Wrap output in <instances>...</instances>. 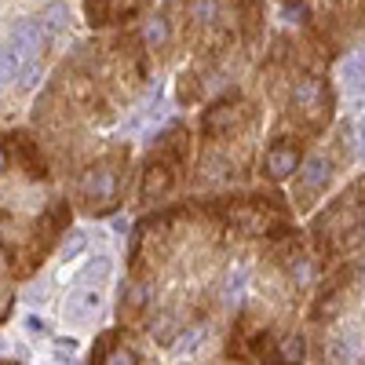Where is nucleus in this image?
Returning a JSON list of instances; mask_svg holds the SVG:
<instances>
[{
	"instance_id": "nucleus-1",
	"label": "nucleus",
	"mask_w": 365,
	"mask_h": 365,
	"mask_svg": "<svg viewBox=\"0 0 365 365\" xmlns=\"http://www.w3.org/2000/svg\"><path fill=\"white\" fill-rule=\"evenodd\" d=\"M329 175H332V165L325 161V158H311L307 165L299 168V182H296V197L299 201H311L325 182H329Z\"/></svg>"
},
{
	"instance_id": "nucleus-2",
	"label": "nucleus",
	"mask_w": 365,
	"mask_h": 365,
	"mask_svg": "<svg viewBox=\"0 0 365 365\" xmlns=\"http://www.w3.org/2000/svg\"><path fill=\"white\" fill-rule=\"evenodd\" d=\"M84 197H99L96 208H110L117 197V175L110 168H96L84 175Z\"/></svg>"
},
{
	"instance_id": "nucleus-3",
	"label": "nucleus",
	"mask_w": 365,
	"mask_h": 365,
	"mask_svg": "<svg viewBox=\"0 0 365 365\" xmlns=\"http://www.w3.org/2000/svg\"><path fill=\"white\" fill-rule=\"evenodd\" d=\"M11 48L19 51V58H37V51H41V26H37V19H19L11 26Z\"/></svg>"
},
{
	"instance_id": "nucleus-4",
	"label": "nucleus",
	"mask_w": 365,
	"mask_h": 365,
	"mask_svg": "<svg viewBox=\"0 0 365 365\" xmlns=\"http://www.w3.org/2000/svg\"><path fill=\"white\" fill-rule=\"evenodd\" d=\"M292 168H299V154H296L292 146L278 143V146H270V150H267L263 172H267L270 179H285V175H292Z\"/></svg>"
},
{
	"instance_id": "nucleus-5",
	"label": "nucleus",
	"mask_w": 365,
	"mask_h": 365,
	"mask_svg": "<svg viewBox=\"0 0 365 365\" xmlns=\"http://www.w3.org/2000/svg\"><path fill=\"white\" fill-rule=\"evenodd\" d=\"M172 187V168L168 165H150L143 179V197H161Z\"/></svg>"
},
{
	"instance_id": "nucleus-6",
	"label": "nucleus",
	"mask_w": 365,
	"mask_h": 365,
	"mask_svg": "<svg viewBox=\"0 0 365 365\" xmlns=\"http://www.w3.org/2000/svg\"><path fill=\"white\" fill-rule=\"evenodd\" d=\"M299 358H303V340L299 336H285L278 344V354L267 358V365H299Z\"/></svg>"
},
{
	"instance_id": "nucleus-7",
	"label": "nucleus",
	"mask_w": 365,
	"mask_h": 365,
	"mask_svg": "<svg viewBox=\"0 0 365 365\" xmlns=\"http://www.w3.org/2000/svg\"><path fill=\"white\" fill-rule=\"evenodd\" d=\"M340 81H347L351 88L365 91V55H351V58H344V66H340Z\"/></svg>"
},
{
	"instance_id": "nucleus-8",
	"label": "nucleus",
	"mask_w": 365,
	"mask_h": 365,
	"mask_svg": "<svg viewBox=\"0 0 365 365\" xmlns=\"http://www.w3.org/2000/svg\"><path fill=\"white\" fill-rule=\"evenodd\" d=\"M318 91H322V84H318L314 77H303V81L296 84V91H292V103H296V106H311V103L318 99Z\"/></svg>"
},
{
	"instance_id": "nucleus-9",
	"label": "nucleus",
	"mask_w": 365,
	"mask_h": 365,
	"mask_svg": "<svg viewBox=\"0 0 365 365\" xmlns=\"http://www.w3.org/2000/svg\"><path fill=\"white\" fill-rule=\"evenodd\" d=\"M19 77V51L15 48H0V84H8Z\"/></svg>"
},
{
	"instance_id": "nucleus-10",
	"label": "nucleus",
	"mask_w": 365,
	"mask_h": 365,
	"mask_svg": "<svg viewBox=\"0 0 365 365\" xmlns=\"http://www.w3.org/2000/svg\"><path fill=\"white\" fill-rule=\"evenodd\" d=\"M51 34H63L66 29V22H70V11H66V4H51L48 11H44V19H41Z\"/></svg>"
},
{
	"instance_id": "nucleus-11",
	"label": "nucleus",
	"mask_w": 365,
	"mask_h": 365,
	"mask_svg": "<svg viewBox=\"0 0 365 365\" xmlns=\"http://www.w3.org/2000/svg\"><path fill=\"white\" fill-rule=\"evenodd\" d=\"M143 41H146L150 48H161V44L168 41V22H165V19L146 22V29H143Z\"/></svg>"
},
{
	"instance_id": "nucleus-12",
	"label": "nucleus",
	"mask_w": 365,
	"mask_h": 365,
	"mask_svg": "<svg viewBox=\"0 0 365 365\" xmlns=\"http://www.w3.org/2000/svg\"><path fill=\"white\" fill-rule=\"evenodd\" d=\"M216 11H220L216 0H194V4H190V19L194 22H212V19H216Z\"/></svg>"
},
{
	"instance_id": "nucleus-13",
	"label": "nucleus",
	"mask_w": 365,
	"mask_h": 365,
	"mask_svg": "<svg viewBox=\"0 0 365 365\" xmlns=\"http://www.w3.org/2000/svg\"><path fill=\"white\" fill-rule=\"evenodd\" d=\"M37 77H41V66H37V58H29V63L22 66V81H19V84H22V88L29 91V88L37 84Z\"/></svg>"
},
{
	"instance_id": "nucleus-14",
	"label": "nucleus",
	"mask_w": 365,
	"mask_h": 365,
	"mask_svg": "<svg viewBox=\"0 0 365 365\" xmlns=\"http://www.w3.org/2000/svg\"><path fill=\"white\" fill-rule=\"evenodd\" d=\"M103 365H135V354L132 351H106V358H103Z\"/></svg>"
},
{
	"instance_id": "nucleus-15",
	"label": "nucleus",
	"mask_w": 365,
	"mask_h": 365,
	"mask_svg": "<svg viewBox=\"0 0 365 365\" xmlns=\"http://www.w3.org/2000/svg\"><path fill=\"white\" fill-rule=\"evenodd\" d=\"M84 245H88V241H84V234H70V237H66V249H63V252H66V259H70V256H77Z\"/></svg>"
},
{
	"instance_id": "nucleus-16",
	"label": "nucleus",
	"mask_w": 365,
	"mask_h": 365,
	"mask_svg": "<svg viewBox=\"0 0 365 365\" xmlns=\"http://www.w3.org/2000/svg\"><path fill=\"white\" fill-rule=\"evenodd\" d=\"M0 161H4V150H0Z\"/></svg>"
}]
</instances>
